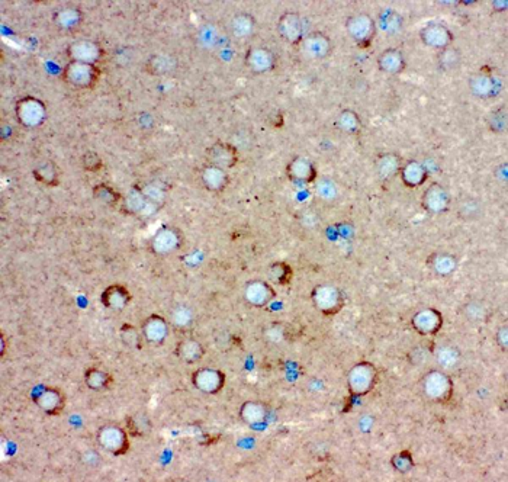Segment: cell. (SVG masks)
Listing matches in <instances>:
<instances>
[{
  "label": "cell",
  "instance_id": "6da1fadb",
  "mask_svg": "<svg viewBox=\"0 0 508 482\" xmlns=\"http://www.w3.org/2000/svg\"><path fill=\"white\" fill-rule=\"evenodd\" d=\"M421 387L424 395L433 403L447 404L453 398V380L444 371H430L423 376Z\"/></svg>",
  "mask_w": 508,
  "mask_h": 482
},
{
  "label": "cell",
  "instance_id": "7a4b0ae2",
  "mask_svg": "<svg viewBox=\"0 0 508 482\" xmlns=\"http://www.w3.org/2000/svg\"><path fill=\"white\" fill-rule=\"evenodd\" d=\"M345 31L359 48H368L373 43L378 28L376 21L369 13L359 12L345 19Z\"/></svg>",
  "mask_w": 508,
  "mask_h": 482
},
{
  "label": "cell",
  "instance_id": "3957f363",
  "mask_svg": "<svg viewBox=\"0 0 508 482\" xmlns=\"http://www.w3.org/2000/svg\"><path fill=\"white\" fill-rule=\"evenodd\" d=\"M311 301L322 315L331 317L344 308L345 295L336 285L320 284L311 291Z\"/></svg>",
  "mask_w": 508,
  "mask_h": 482
},
{
  "label": "cell",
  "instance_id": "277c9868",
  "mask_svg": "<svg viewBox=\"0 0 508 482\" xmlns=\"http://www.w3.org/2000/svg\"><path fill=\"white\" fill-rule=\"evenodd\" d=\"M378 369L371 362H359L348 373V385L353 397L368 395L378 383Z\"/></svg>",
  "mask_w": 508,
  "mask_h": 482
},
{
  "label": "cell",
  "instance_id": "5b68a950",
  "mask_svg": "<svg viewBox=\"0 0 508 482\" xmlns=\"http://www.w3.org/2000/svg\"><path fill=\"white\" fill-rule=\"evenodd\" d=\"M15 116L18 123L25 128H38L46 123L47 106L38 97H20L15 105Z\"/></svg>",
  "mask_w": 508,
  "mask_h": 482
},
{
  "label": "cell",
  "instance_id": "8992f818",
  "mask_svg": "<svg viewBox=\"0 0 508 482\" xmlns=\"http://www.w3.org/2000/svg\"><path fill=\"white\" fill-rule=\"evenodd\" d=\"M61 77L67 85L76 89H93L100 78V69L96 64L69 62Z\"/></svg>",
  "mask_w": 508,
  "mask_h": 482
},
{
  "label": "cell",
  "instance_id": "52a82bcc",
  "mask_svg": "<svg viewBox=\"0 0 508 482\" xmlns=\"http://www.w3.org/2000/svg\"><path fill=\"white\" fill-rule=\"evenodd\" d=\"M96 439L99 446L114 456L125 455L131 446L127 429L115 425L102 426L96 433Z\"/></svg>",
  "mask_w": 508,
  "mask_h": 482
},
{
  "label": "cell",
  "instance_id": "ba28073f",
  "mask_svg": "<svg viewBox=\"0 0 508 482\" xmlns=\"http://www.w3.org/2000/svg\"><path fill=\"white\" fill-rule=\"evenodd\" d=\"M469 90L479 99H494L502 90V82L490 67H482L469 77Z\"/></svg>",
  "mask_w": 508,
  "mask_h": 482
},
{
  "label": "cell",
  "instance_id": "9c48e42d",
  "mask_svg": "<svg viewBox=\"0 0 508 482\" xmlns=\"http://www.w3.org/2000/svg\"><path fill=\"white\" fill-rule=\"evenodd\" d=\"M32 401L41 411L55 417L66 407V394L55 387H39L32 391Z\"/></svg>",
  "mask_w": 508,
  "mask_h": 482
},
{
  "label": "cell",
  "instance_id": "30bf717a",
  "mask_svg": "<svg viewBox=\"0 0 508 482\" xmlns=\"http://www.w3.org/2000/svg\"><path fill=\"white\" fill-rule=\"evenodd\" d=\"M421 43L436 51L453 46L455 35L452 29L441 22H429L420 29Z\"/></svg>",
  "mask_w": 508,
  "mask_h": 482
},
{
  "label": "cell",
  "instance_id": "8fae6325",
  "mask_svg": "<svg viewBox=\"0 0 508 482\" xmlns=\"http://www.w3.org/2000/svg\"><path fill=\"white\" fill-rule=\"evenodd\" d=\"M227 376L214 368H200L192 373V385L207 395H215L226 387Z\"/></svg>",
  "mask_w": 508,
  "mask_h": 482
},
{
  "label": "cell",
  "instance_id": "7c38bea8",
  "mask_svg": "<svg viewBox=\"0 0 508 482\" xmlns=\"http://www.w3.org/2000/svg\"><path fill=\"white\" fill-rule=\"evenodd\" d=\"M242 298L250 307L264 308L270 303H273L276 298V291L269 282H266V280L254 279L244 287Z\"/></svg>",
  "mask_w": 508,
  "mask_h": 482
},
{
  "label": "cell",
  "instance_id": "4fadbf2b",
  "mask_svg": "<svg viewBox=\"0 0 508 482\" xmlns=\"http://www.w3.org/2000/svg\"><path fill=\"white\" fill-rule=\"evenodd\" d=\"M67 57L70 62H78V63H88V64H96L100 62L102 57H104L105 51L92 39H77L73 41L67 50Z\"/></svg>",
  "mask_w": 508,
  "mask_h": 482
},
{
  "label": "cell",
  "instance_id": "5bb4252c",
  "mask_svg": "<svg viewBox=\"0 0 508 482\" xmlns=\"http://www.w3.org/2000/svg\"><path fill=\"white\" fill-rule=\"evenodd\" d=\"M451 205H452L451 193L440 184H432L424 191L421 196L423 209L434 215L447 212L451 209Z\"/></svg>",
  "mask_w": 508,
  "mask_h": 482
},
{
  "label": "cell",
  "instance_id": "9a60e30c",
  "mask_svg": "<svg viewBox=\"0 0 508 482\" xmlns=\"http://www.w3.org/2000/svg\"><path fill=\"white\" fill-rule=\"evenodd\" d=\"M277 32L283 41L292 46H298L302 43L305 34L303 19L298 12H284L280 15L277 21Z\"/></svg>",
  "mask_w": 508,
  "mask_h": 482
},
{
  "label": "cell",
  "instance_id": "2e32d148",
  "mask_svg": "<svg viewBox=\"0 0 508 482\" xmlns=\"http://www.w3.org/2000/svg\"><path fill=\"white\" fill-rule=\"evenodd\" d=\"M183 243V234L176 227H163L160 228L153 240H151V250L157 256H167L176 252Z\"/></svg>",
  "mask_w": 508,
  "mask_h": 482
},
{
  "label": "cell",
  "instance_id": "e0dca14e",
  "mask_svg": "<svg viewBox=\"0 0 508 482\" xmlns=\"http://www.w3.org/2000/svg\"><path fill=\"white\" fill-rule=\"evenodd\" d=\"M443 315L436 308H423L411 318L413 329L425 337L436 336L443 327Z\"/></svg>",
  "mask_w": 508,
  "mask_h": 482
},
{
  "label": "cell",
  "instance_id": "ac0fdd59",
  "mask_svg": "<svg viewBox=\"0 0 508 482\" xmlns=\"http://www.w3.org/2000/svg\"><path fill=\"white\" fill-rule=\"evenodd\" d=\"M244 63L253 74H264L276 67V55L266 47H252L244 57Z\"/></svg>",
  "mask_w": 508,
  "mask_h": 482
},
{
  "label": "cell",
  "instance_id": "d6986e66",
  "mask_svg": "<svg viewBox=\"0 0 508 482\" xmlns=\"http://www.w3.org/2000/svg\"><path fill=\"white\" fill-rule=\"evenodd\" d=\"M207 157H208V163L218 166L221 169L230 170L233 167H235V165L238 163V149L227 142H217L214 143L208 151H207Z\"/></svg>",
  "mask_w": 508,
  "mask_h": 482
},
{
  "label": "cell",
  "instance_id": "ffe728a7",
  "mask_svg": "<svg viewBox=\"0 0 508 482\" xmlns=\"http://www.w3.org/2000/svg\"><path fill=\"white\" fill-rule=\"evenodd\" d=\"M287 176L296 185H311L317 180L318 172L311 160L298 156L288 163Z\"/></svg>",
  "mask_w": 508,
  "mask_h": 482
},
{
  "label": "cell",
  "instance_id": "44dd1931",
  "mask_svg": "<svg viewBox=\"0 0 508 482\" xmlns=\"http://www.w3.org/2000/svg\"><path fill=\"white\" fill-rule=\"evenodd\" d=\"M301 44L307 55L315 60L327 58L333 53L331 38L321 31H313L303 36Z\"/></svg>",
  "mask_w": 508,
  "mask_h": 482
},
{
  "label": "cell",
  "instance_id": "7402d4cb",
  "mask_svg": "<svg viewBox=\"0 0 508 482\" xmlns=\"http://www.w3.org/2000/svg\"><path fill=\"white\" fill-rule=\"evenodd\" d=\"M141 331L142 336H144V340L150 345H161L169 337V323L165 317L157 315V314H151L149 315L144 321H142L141 326Z\"/></svg>",
  "mask_w": 508,
  "mask_h": 482
},
{
  "label": "cell",
  "instance_id": "603a6c76",
  "mask_svg": "<svg viewBox=\"0 0 508 482\" xmlns=\"http://www.w3.org/2000/svg\"><path fill=\"white\" fill-rule=\"evenodd\" d=\"M230 173L226 169H221L218 166H214L211 163L205 165L200 170V182L207 191L219 193L226 191L230 185Z\"/></svg>",
  "mask_w": 508,
  "mask_h": 482
},
{
  "label": "cell",
  "instance_id": "cb8c5ba5",
  "mask_svg": "<svg viewBox=\"0 0 508 482\" xmlns=\"http://www.w3.org/2000/svg\"><path fill=\"white\" fill-rule=\"evenodd\" d=\"M132 299L131 292L124 285H109L104 292L100 294V303L105 308L112 311L125 310Z\"/></svg>",
  "mask_w": 508,
  "mask_h": 482
},
{
  "label": "cell",
  "instance_id": "d4e9b609",
  "mask_svg": "<svg viewBox=\"0 0 508 482\" xmlns=\"http://www.w3.org/2000/svg\"><path fill=\"white\" fill-rule=\"evenodd\" d=\"M376 64L380 71L390 76H398L406 69V60L401 50L386 48L378 55Z\"/></svg>",
  "mask_w": 508,
  "mask_h": 482
},
{
  "label": "cell",
  "instance_id": "484cf974",
  "mask_svg": "<svg viewBox=\"0 0 508 482\" xmlns=\"http://www.w3.org/2000/svg\"><path fill=\"white\" fill-rule=\"evenodd\" d=\"M399 176L402 184L406 188L417 189L423 186L427 182V179H429V169H427L421 162H417V160H410V162L402 165Z\"/></svg>",
  "mask_w": 508,
  "mask_h": 482
},
{
  "label": "cell",
  "instance_id": "4316f807",
  "mask_svg": "<svg viewBox=\"0 0 508 482\" xmlns=\"http://www.w3.org/2000/svg\"><path fill=\"white\" fill-rule=\"evenodd\" d=\"M427 266H429L433 273L441 277H447L456 272L459 266V260L455 254L449 252H436L427 259Z\"/></svg>",
  "mask_w": 508,
  "mask_h": 482
},
{
  "label": "cell",
  "instance_id": "83f0119b",
  "mask_svg": "<svg viewBox=\"0 0 508 482\" xmlns=\"http://www.w3.org/2000/svg\"><path fill=\"white\" fill-rule=\"evenodd\" d=\"M402 158L397 153H382L378 156L375 162V170L380 180H391L395 176H399L402 169Z\"/></svg>",
  "mask_w": 508,
  "mask_h": 482
},
{
  "label": "cell",
  "instance_id": "f1b7e54d",
  "mask_svg": "<svg viewBox=\"0 0 508 482\" xmlns=\"http://www.w3.org/2000/svg\"><path fill=\"white\" fill-rule=\"evenodd\" d=\"M158 208L154 207L153 204H150L149 200L146 199V196L142 195L141 189L138 188V185H135L127 195V198L124 199V211L127 214L131 215H151L157 211Z\"/></svg>",
  "mask_w": 508,
  "mask_h": 482
},
{
  "label": "cell",
  "instance_id": "f546056e",
  "mask_svg": "<svg viewBox=\"0 0 508 482\" xmlns=\"http://www.w3.org/2000/svg\"><path fill=\"white\" fill-rule=\"evenodd\" d=\"M174 354L179 360L192 365L205 356V347H203L200 341H198L195 338H183L177 343V346L174 349Z\"/></svg>",
  "mask_w": 508,
  "mask_h": 482
},
{
  "label": "cell",
  "instance_id": "4dcf8cb0",
  "mask_svg": "<svg viewBox=\"0 0 508 482\" xmlns=\"http://www.w3.org/2000/svg\"><path fill=\"white\" fill-rule=\"evenodd\" d=\"M53 22L63 31H73L83 22V12L76 6L60 8L53 15Z\"/></svg>",
  "mask_w": 508,
  "mask_h": 482
},
{
  "label": "cell",
  "instance_id": "1f68e13d",
  "mask_svg": "<svg viewBox=\"0 0 508 482\" xmlns=\"http://www.w3.org/2000/svg\"><path fill=\"white\" fill-rule=\"evenodd\" d=\"M402 27H404V18L397 11H394L391 8H385L379 12L376 28L380 29L385 35H388V36L398 35L401 32Z\"/></svg>",
  "mask_w": 508,
  "mask_h": 482
},
{
  "label": "cell",
  "instance_id": "d6a6232c",
  "mask_svg": "<svg viewBox=\"0 0 508 482\" xmlns=\"http://www.w3.org/2000/svg\"><path fill=\"white\" fill-rule=\"evenodd\" d=\"M238 415L240 420L249 426L260 425L266 420L268 407L260 403V401H246V403L240 407Z\"/></svg>",
  "mask_w": 508,
  "mask_h": 482
},
{
  "label": "cell",
  "instance_id": "836d02e7",
  "mask_svg": "<svg viewBox=\"0 0 508 482\" xmlns=\"http://www.w3.org/2000/svg\"><path fill=\"white\" fill-rule=\"evenodd\" d=\"M256 29V18L249 12H238L230 21V31L237 38H249Z\"/></svg>",
  "mask_w": 508,
  "mask_h": 482
},
{
  "label": "cell",
  "instance_id": "e575fe53",
  "mask_svg": "<svg viewBox=\"0 0 508 482\" xmlns=\"http://www.w3.org/2000/svg\"><path fill=\"white\" fill-rule=\"evenodd\" d=\"M436 62H437V67L441 71L452 73V71H456L462 66L463 54L458 47L451 46L441 51H437Z\"/></svg>",
  "mask_w": 508,
  "mask_h": 482
},
{
  "label": "cell",
  "instance_id": "d590c367",
  "mask_svg": "<svg viewBox=\"0 0 508 482\" xmlns=\"http://www.w3.org/2000/svg\"><path fill=\"white\" fill-rule=\"evenodd\" d=\"M176 67L177 60L170 54H154L146 63V70L153 76H166L176 70Z\"/></svg>",
  "mask_w": 508,
  "mask_h": 482
},
{
  "label": "cell",
  "instance_id": "8d00e7d4",
  "mask_svg": "<svg viewBox=\"0 0 508 482\" xmlns=\"http://www.w3.org/2000/svg\"><path fill=\"white\" fill-rule=\"evenodd\" d=\"M334 125L337 130H340L344 134L356 135L362 131L363 123L359 116V113L353 109H343L334 119Z\"/></svg>",
  "mask_w": 508,
  "mask_h": 482
},
{
  "label": "cell",
  "instance_id": "74e56055",
  "mask_svg": "<svg viewBox=\"0 0 508 482\" xmlns=\"http://www.w3.org/2000/svg\"><path fill=\"white\" fill-rule=\"evenodd\" d=\"M85 384L89 390L105 391L109 390L114 384V378L109 372L100 368H89L85 372Z\"/></svg>",
  "mask_w": 508,
  "mask_h": 482
},
{
  "label": "cell",
  "instance_id": "f35d334b",
  "mask_svg": "<svg viewBox=\"0 0 508 482\" xmlns=\"http://www.w3.org/2000/svg\"><path fill=\"white\" fill-rule=\"evenodd\" d=\"M433 354L437 360V364L443 369H452L459 365L462 359V353L456 346L452 345H441L436 350H433Z\"/></svg>",
  "mask_w": 508,
  "mask_h": 482
},
{
  "label": "cell",
  "instance_id": "ab89813d",
  "mask_svg": "<svg viewBox=\"0 0 508 482\" xmlns=\"http://www.w3.org/2000/svg\"><path fill=\"white\" fill-rule=\"evenodd\" d=\"M125 425H127V432L132 437H146L153 430V425H151L150 418L146 414H141V413L128 415L125 418Z\"/></svg>",
  "mask_w": 508,
  "mask_h": 482
},
{
  "label": "cell",
  "instance_id": "60d3db41",
  "mask_svg": "<svg viewBox=\"0 0 508 482\" xmlns=\"http://www.w3.org/2000/svg\"><path fill=\"white\" fill-rule=\"evenodd\" d=\"M34 177L36 182L47 185V186H57L60 184V173L58 167L53 162H44L38 165L34 172Z\"/></svg>",
  "mask_w": 508,
  "mask_h": 482
},
{
  "label": "cell",
  "instance_id": "b9f144b4",
  "mask_svg": "<svg viewBox=\"0 0 508 482\" xmlns=\"http://www.w3.org/2000/svg\"><path fill=\"white\" fill-rule=\"evenodd\" d=\"M93 198L107 207H116L122 202V195L107 184H99L92 189Z\"/></svg>",
  "mask_w": 508,
  "mask_h": 482
},
{
  "label": "cell",
  "instance_id": "7bdbcfd3",
  "mask_svg": "<svg viewBox=\"0 0 508 482\" xmlns=\"http://www.w3.org/2000/svg\"><path fill=\"white\" fill-rule=\"evenodd\" d=\"M268 275H269L272 282H275L276 285L287 287V285H289L292 282L294 270H292V268L288 263H284V262H275V263H272L269 266Z\"/></svg>",
  "mask_w": 508,
  "mask_h": 482
},
{
  "label": "cell",
  "instance_id": "ee69618b",
  "mask_svg": "<svg viewBox=\"0 0 508 482\" xmlns=\"http://www.w3.org/2000/svg\"><path fill=\"white\" fill-rule=\"evenodd\" d=\"M119 337L122 345L127 346L128 349H141L142 338H144L142 331L138 330V327L128 323L119 329Z\"/></svg>",
  "mask_w": 508,
  "mask_h": 482
},
{
  "label": "cell",
  "instance_id": "f6af8a7d",
  "mask_svg": "<svg viewBox=\"0 0 508 482\" xmlns=\"http://www.w3.org/2000/svg\"><path fill=\"white\" fill-rule=\"evenodd\" d=\"M486 125L494 134H501L507 130V106L501 105L490 111L485 118Z\"/></svg>",
  "mask_w": 508,
  "mask_h": 482
},
{
  "label": "cell",
  "instance_id": "bcb514c9",
  "mask_svg": "<svg viewBox=\"0 0 508 482\" xmlns=\"http://www.w3.org/2000/svg\"><path fill=\"white\" fill-rule=\"evenodd\" d=\"M138 188L141 189L142 195L146 196V199L149 200L150 204H153L154 207H157L158 209L163 207V204H165L166 200V189L163 188V185H158V184H144V185H138Z\"/></svg>",
  "mask_w": 508,
  "mask_h": 482
},
{
  "label": "cell",
  "instance_id": "7dc6e473",
  "mask_svg": "<svg viewBox=\"0 0 508 482\" xmlns=\"http://www.w3.org/2000/svg\"><path fill=\"white\" fill-rule=\"evenodd\" d=\"M458 215L465 221H475L482 215V205L478 199L466 198L458 207Z\"/></svg>",
  "mask_w": 508,
  "mask_h": 482
},
{
  "label": "cell",
  "instance_id": "c3c4849f",
  "mask_svg": "<svg viewBox=\"0 0 508 482\" xmlns=\"http://www.w3.org/2000/svg\"><path fill=\"white\" fill-rule=\"evenodd\" d=\"M462 312L463 315L472 321V323H479V321L485 319L486 317V307L483 303H481V301H476V299H472L469 301V303H466L462 308Z\"/></svg>",
  "mask_w": 508,
  "mask_h": 482
},
{
  "label": "cell",
  "instance_id": "681fc988",
  "mask_svg": "<svg viewBox=\"0 0 508 482\" xmlns=\"http://www.w3.org/2000/svg\"><path fill=\"white\" fill-rule=\"evenodd\" d=\"M392 468L399 474H409L414 468V457L410 450H401L391 459Z\"/></svg>",
  "mask_w": 508,
  "mask_h": 482
},
{
  "label": "cell",
  "instance_id": "f907efd6",
  "mask_svg": "<svg viewBox=\"0 0 508 482\" xmlns=\"http://www.w3.org/2000/svg\"><path fill=\"white\" fill-rule=\"evenodd\" d=\"M172 323L173 326L179 327V329H186L192 324L193 321V312L189 307L185 305H179L172 311Z\"/></svg>",
  "mask_w": 508,
  "mask_h": 482
},
{
  "label": "cell",
  "instance_id": "816d5d0a",
  "mask_svg": "<svg viewBox=\"0 0 508 482\" xmlns=\"http://www.w3.org/2000/svg\"><path fill=\"white\" fill-rule=\"evenodd\" d=\"M433 354V350L427 347V345H416L409 354H406V359H409L410 364L413 366H421L424 365L429 357Z\"/></svg>",
  "mask_w": 508,
  "mask_h": 482
},
{
  "label": "cell",
  "instance_id": "f5cc1de1",
  "mask_svg": "<svg viewBox=\"0 0 508 482\" xmlns=\"http://www.w3.org/2000/svg\"><path fill=\"white\" fill-rule=\"evenodd\" d=\"M81 166H83V169L88 170V172L96 173V172L102 170V167H104V162H102L100 156L96 151L89 150L83 156H81Z\"/></svg>",
  "mask_w": 508,
  "mask_h": 482
},
{
  "label": "cell",
  "instance_id": "db71d44e",
  "mask_svg": "<svg viewBox=\"0 0 508 482\" xmlns=\"http://www.w3.org/2000/svg\"><path fill=\"white\" fill-rule=\"evenodd\" d=\"M284 330L280 324H273L270 326L266 331H264V338H266L268 341H272V343H277V341H280L283 337H284Z\"/></svg>",
  "mask_w": 508,
  "mask_h": 482
},
{
  "label": "cell",
  "instance_id": "11a10c76",
  "mask_svg": "<svg viewBox=\"0 0 508 482\" xmlns=\"http://www.w3.org/2000/svg\"><path fill=\"white\" fill-rule=\"evenodd\" d=\"M317 192H318V195L321 198L329 199V198H334L336 196L337 189H336V186L331 182H329V180H322V182L318 184V186H317Z\"/></svg>",
  "mask_w": 508,
  "mask_h": 482
},
{
  "label": "cell",
  "instance_id": "9f6ffc18",
  "mask_svg": "<svg viewBox=\"0 0 508 482\" xmlns=\"http://www.w3.org/2000/svg\"><path fill=\"white\" fill-rule=\"evenodd\" d=\"M495 341L502 352L508 350V326L502 324L495 333Z\"/></svg>",
  "mask_w": 508,
  "mask_h": 482
},
{
  "label": "cell",
  "instance_id": "6f0895ef",
  "mask_svg": "<svg viewBox=\"0 0 508 482\" xmlns=\"http://www.w3.org/2000/svg\"><path fill=\"white\" fill-rule=\"evenodd\" d=\"M493 6L495 12H504L508 9V0H495V2H493Z\"/></svg>",
  "mask_w": 508,
  "mask_h": 482
},
{
  "label": "cell",
  "instance_id": "680465c9",
  "mask_svg": "<svg viewBox=\"0 0 508 482\" xmlns=\"http://www.w3.org/2000/svg\"><path fill=\"white\" fill-rule=\"evenodd\" d=\"M500 176H501V182L505 184L507 182V176H508V173H507V163H502L501 166L497 167V177H500Z\"/></svg>",
  "mask_w": 508,
  "mask_h": 482
},
{
  "label": "cell",
  "instance_id": "91938a15",
  "mask_svg": "<svg viewBox=\"0 0 508 482\" xmlns=\"http://www.w3.org/2000/svg\"><path fill=\"white\" fill-rule=\"evenodd\" d=\"M5 352H6V337L5 334L2 333L0 334V356H5Z\"/></svg>",
  "mask_w": 508,
  "mask_h": 482
}]
</instances>
